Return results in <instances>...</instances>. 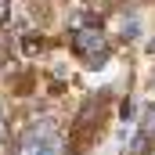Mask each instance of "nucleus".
I'll return each mask as SVG.
<instances>
[{
  "mask_svg": "<svg viewBox=\"0 0 155 155\" xmlns=\"http://www.w3.org/2000/svg\"><path fill=\"white\" fill-rule=\"evenodd\" d=\"M72 54L87 69H101L108 61V40L101 29H76L72 33Z\"/></svg>",
  "mask_w": 155,
  "mask_h": 155,
  "instance_id": "obj_1",
  "label": "nucleus"
},
{
  "mask_svg": "<svg viewBox=\"0 0 155 155\" xmlns=\"http://www.w3.org/2000/svg\"><path fill=\"white\" fill-rule=\"evenodd\" d=\"M97 126H101V105H97V101H87V105L79 108L72 130H69V152L72 155L87 152V144L97 137Z\"/></svg>",
  "mask_w": 155,
  "mask_h": 155,
  "instance_id": "obj_2",
  "label": "nucleus"
},
{
  "mask_svg": "<svg viewBox=\"0 0 155 155\" xmlns=\"http://www.w3.org/2000/svg\"><path fill=\"white\" fill-rule=\"evenodd\" d=\"M36 155H65V148H61V141H54V137H51V141H43V144H40Z\"/></svg>",
  "mask_w": 155,
  "mask_h": 155,
  "instance_id": "obj_3",
  "label": "nucleus"
},
{
  "mask_svg": "<svg viewBox=\"0 0 155 155\" xmlns=\"http://www.w3.org/2000/svg\"><path fill=\"white\" fill-rule=\"evenodd\" d=\"M148 148H152V141L137 134V137H134V144H130V155H148Z\"/></svg>",
  "mask_w": 155,
  "mask_h": 155,
  "instance_id": "obj_4",
  "label": "nucleus"
},
{
  "mask_svg": "<svg viewBox=\"0 0 155 155\" xmlns=\"http://www.w3.org/2000/svg\"><path fill=\"white\" fill-rule=\"evenodd\" d=\"M22 47H25V54H36L40 47H43V36H36V33H29V36L22 40Z\"/></svg>",
  "mask_w": 155,
  "mask_h": 155,
  "instance_id": "obj_5",
  "label": "nucleus"
},
{
  "mask_svg": "<svg viewBox=\"0 0 155 155\" xmlns=\"http://www.w3.org/2000/svg\"><path fill=\"white\" fill-rule=\"evenodd\" d=\"M141 137H148V141H155V108L148 112V119L141 123Z\"/></svg>",
  "mask_w": 155,
  "mask_h": 155,
  "instance_id": "obj_6",
  "label": "nucleus"
},
{
  "mask_svg": "<svg viewBox=\"0 0 155 155\" xmlns=\"http://www.w3.org/2000/svg\"><path fill=\"white\" fill-rule=\"evenodd\" d=\"M0 22H7V4L0 0Z\"/></svg>",
  "mask_w": 155,
  "mask_h": 155,
  "instance_id": "obj_7",
  "label": "nucleus"
},
{
  "mask_svg": "<svg viewBox=\"0 0 155 155\" xmlns=\"http://www.w3.org/2000/svg\"><path fill=\"white\" fill-rule=\"evenodd\" d=\"M0 141H7V130H4V116H0Z\"/></svg>",
  "mask_w": 155,
  "mask_h": 155,
  "instance_id": "obj_8",
  "label": "nucleus"
}]
</instances>
